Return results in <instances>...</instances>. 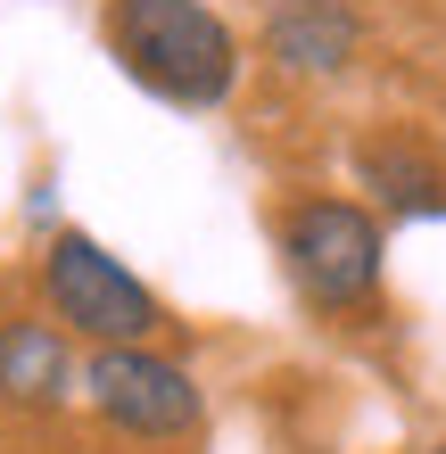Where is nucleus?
I'll return each instance as SVG.
<instances>
[{
    "mask_svg": "<svg viewBox=\"0 0 446 454\" xmlns=\"http://www.w3.org/2000/svg\"><path fill=\"white\" fill-rule=\"evenodd\" d=\"M99 34H108V59L133 74L149 99L166 108H223L240 91V34L223 25V9L207 0H108L99 9Z\"/></svg>",
    "mask_w": 446,
    "mask_h": 454,
    "instance_id": "nucleus-1",
    "label": "nucleus"
},
{
    "mask_svg": "<svg viewBox=\"0 0 446 454\" xmlns=\"http://www.w3.org/2000/svg\"><path fill=\"white\" fill-rule=\"evenodd\" d=\"M281 273L290 289L348 323V314H372L380 306V281H388V231L364 199H339V191H306L281 207Z\"/></svg>",
    "mask_w": 446,
    "mask_h": 454,
    "instance_id": "nucleus-2",
    "label": "nucleus"
},
{
    "mask_svg": "<svg viewBox=\"0 0 446 454\" xmlns=\"http://www.w3.org/2000/svg\"><path fill=\"white\" fill-rule=\"evenodd\" d=\"M34 289H42V314L74 347H157V331H166L157 289L91 231H50Z\"/></svg>",
    "mask_w": 446,
    "mask_h": 454,
    "instance_id": "nucleus-3",
    "label": "nucleus"
},
{
    "mask_svg": "<svg viewBox=\"0 0 446 454\" xmlns=\"http://www.w3.org/2000/svg\"><path fill=\"white\" fill-rule=\"evenodd\" d=\"M83 405L124 446H191L207 430L199 372L166 347H91L83 356Z\"/></svg>",
    "mask_w": 446,
    "mask_h": 454,
    "instance_id": "nucleus-4",
    "label": "nucleus"
},
{
    "mask_svg": "<svg viewBox=\"0 0 446 454\" xmlns=\"http://www.w3.org/2000/svg\"><path fill=\"white\" fill-rule=\"evenodd\" d=\"M83 396V356L50 314H9L0 323V413L50 421Z\"/></svg>",
    "mask_w": 446,
    "mask_h": 454,
    "instance_id": "nucleus-5",
    "label": "nucleus"
},
{
    "mask_svg": "<svg viewBox=\"0 0 446 454\" xmlns=\"http://www.w3.org/2000/svg\"><path fill=\"white\" fill-rule=\"evenodd\" d=\"M356 191L372 215H397V223H430L446 215V157L405 124H380L356 141Z\"/></svg>",
    "mask_w": 446,
    "mask_h": 454,
    "instance_id": "nucleus-6",
    "label": "nucleus"
},
{
    "mask_svg": "<svg viewBox=\"0 0 446 454\" xmlns=\"http://www.w3.org/2000/svg\"><path fill=\"white\" fill-rule=\"evenodd\" d=\"M364 59V17L348 0H306V9H273L265 17V67L290 83H331Z\"/></svg>",
    "mask_w": 446,
    "mask_h": 454,
    "instance_id": "nucleus-7",
    "label": "nucleus"
},
{
    "mask_svg": "<svg viewBox=\"0 0 446 454\" xmlns=\"http://www.w3.org/2000/svg\"><path fill=\"white\" fill-rule=\"evenodd\" d=\"M74 454H133V446H74Z\"/></svg>",
    "mask_w": 446,
    "mask_h": 454,
    "instance_id": "nucleus-8",
    "label": "nucleus"
},
{
    "mask_svg": "<svg viewBox=\"0 0 446 454\" xmlns=\"http://www.w3.org/2000/svg\"><path fill=\"white\" fill-rule=\"evenodd\" d=\"M273 9H306V0H273Z\"/></svg>",
    "mask_w": 446,
    "mask_h": 454,
    "instance_id": "nucleus-9",
    "label": "nucleus"
},
{
    "mask_svg": "<svg viewBox=\"0 0 446 454\" xmlns=\"http://www.w3.org/2000/svg\"><path fill=\"white\" fill-rule=\"evenodd\" d=\"M438 454H446V446H438Z\"/></svg>",
    "mask_w": 446,
    "mask_h": 454,
    "instance_id": "nucleus-10",
    "label": "nucleus"
}]
</instances>
